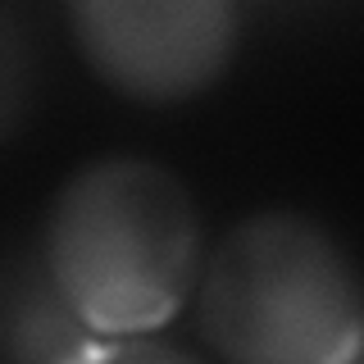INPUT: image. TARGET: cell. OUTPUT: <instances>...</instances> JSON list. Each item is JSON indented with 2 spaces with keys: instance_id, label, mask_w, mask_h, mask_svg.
Segmentation results:
<instances>
[{
  "instance_id": "7a4b0ae2",
  "label": "cell",
  "mask_w": 364,
  "mask_h": 364,
  "mask_svg": "<svg viewBox=\"0 0 364 364\" xmlns=\"http://www.w3.org/2000/svg\"><path fill=\"white\" fill-rule=\"evenodd\" d=\"M196 337L232 364H350L364 337L360 269L301 210H255L205 246Z\"/></svg>"
},
{
  "instance_id": "277c9868",
  "label": "cell",
  "mask_w": 364,
  "mask_h": 364,
  "mask_svg": "<svg viewBox=\"0 0 364 364\" xmlns=\"http://www.w3.org/2000/svg\"><path fill=\"white\" fill-rule=\"evenodd\" d=\"M0 360H105V341L68 310L41 250L0 255Z\"/></svg>"
},
{
  "instance_id": "6da1fadb",
  "label": "cell",
  "mask_w": 364,
  "mask_h": 364,
  "mask_svg": "<svg viewBox=\"0 0 364 364\" xmlns=\"http://www.w3.org/2000/svg\"><path fill=\"white\" fill-rule=\"evenodd\" d=\"M37 250L87 333L155 337L191 305L205 219L168 164L100 155L60 182Z\"/></svg>"
},
{
  "instance_id": "5b68a950",
  "label": "cell",
  "mask_w": 364,
  "mask_h": 364,
  "mask_svg": "<svg viewBox=\"0 0 364 364\" xmlns=\"http://www.w3.org/2000/svg\"><path fill=\"white\" fill-rule=\"evenodd\" d=\"M41 91V55L32 28L9 0H0V151L28 128Z\"/></svg>"
},
{
  "instance_id": "3957f363",
  "label": "cell",
  "mask_w": 364,
  "mask_h": 364,
  "mask_svg": "<svg viewBox=\"0 0 364 364\" xmlns=\"http://www.w3.org/2000/svg\"><path fill=\"white\" fill-rule=\"evenodd\" d=\"M87 73L132 105H182L219 87L242 50V0H68Z\"/></svg>"
}]
</instances>
